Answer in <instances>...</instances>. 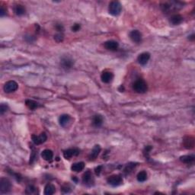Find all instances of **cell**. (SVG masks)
<instances>
[{
	"mask_svg": "<svg viewBox=\"0 0 195 195\" xmlns=\"http://www.w3.org/2000/svg\"><path fill=\"white\" fill-rule=\"evenodd\" d=\"M184 3L180 1H167V2H163L160 4V8L162 11L164 13L169 14V13L173 12L178 11L184 7Z\"/></svg>",
	"mask_w": 195,
	"mask_h": 195,
	"instance_id": "6da1fadb",
	"label": "cell"
},
{
	"mask_svg": "<svg viewBox=\"0 0 195 195\" xmlns=\"http://www.w3.org/2000/svg\"><path fill=\"white\" fill-rule=\"evenodd\" d=\"M133 89L136 92L143 94L148 89L147 83L142 79H138L133 83Z\"/></svg>",
	"mask_w": 195,
	"mask_h": 195,
	"instance_id": "7a4b0ae2",
	"label": "cell"
},
{
	"mask_svg": "<svg viewBox=\"0 0 195 195\" xmlns=\"http://www.w3.org/2000/svg\"><path fill=\"white\" fill-rule=\"evenodd\" d=\"M122 5L118 1H112L108 5V12L111 15L118 16L121 14Z\"/></svg>",
	"mask_w": 195,
	"mask_h": 195,
	"instance_id": "3957f363",
	"label": "cell"
},
{
	"mask_svg": "<svg viewBox=\"0 0 195 195\" xmlns=\"http://www.w3.org/2000/svg\"><path fill=\"white\" fill-rule=\"evenodd\" d=\"M12 183L8 178H2L0 179V193L4 194V193H8L11 191Z\"/></svg>",
	"mask_w": 195,
	"mask_h": 195,
	"instance_id": "277c9868",
	"label": "cell"
},
{
	"mask_svg": "<svg viewBox=\"0 0 195 195\" xmlns=\"http://www.w3.org/2000/svg\"><path fill=\"white\" fill-rule=\"evenodd\" d=\"M108 183L112 187H118L123 184V178L120 175H113L108 177L107 179Z\"/></svg>",
	"mask_w": 195,
	"mask_h": 195,
	"instance_id": "5b68a950",
	"label": "cell"
},
{
	"mask_svg": "<svg viewBox=\"0 0 195 195\" xmlns=\"http://www.w3.org/2000/svg\"><path fill=\"white\" fill-rule=\"evenodd\" d=\"M82 182L85 185L91 187L94 185V179L93 177L92 173L90 171H86L82 175Z\"/></svg>",
	"mask_w": 195,
	"mask_h": 195,
	"instance_id": "8992f818",
	"label": "cell"
},
{
	"mask_svg": "<svg viewBox=\"0 0 195 195\" xmlns=\"http://www.w3.org/2000/svg\"><path fill=\"white\" fill-rule=\"evenodd\" d=\"M18 88H19V85H18V83L15 82V81H13V80L7 82L4 85V87H3L4 91H5V92L6 93L14 92V91H15Z\"/></svg>",
	"mask_w": 195,
	"mask_h": 195,
	"instance_id": "52a82bcc",
	"label": "cell"
},
{
	"mask_svg": "<svg viewBox=\"0 0 195 195\" xmlns=\"http://www.w3.org/2000/svg\"><path fill=\"white\" fill-rule=\"evenodd\" d=\"M31 139H32L33 142L35 145H40V144L43 143L47 139V136L45 133H41L40 135L37 136V135H32L31 136Z\"/></svg>",
	"mask_w": 195,
	"mask_h": 195,
	"instance_id": "ba28073f",
	"label": "cell"
},
{
	"mask_svg": "<svg viewBox=\"0 0 195 195\" xmlns=\"http://www.w3.org/2000/svg\"><path fill=\"white\" fill-rule=\"evenodd\" d=\"M80 154V150L77 148H71L63 152V157L66 159H70L72 157L77 156Z\"/></svg>",
	"mask_w": 195,
	"mask_h": 195,
	"instance_id": "9c48e42d",
	"label": "cell"
},
{
	"mask_svg": "<svg viewBox=\"0 0 195 195\" xmlns=\"http://www.w3.org/2000/svg\"><path fill=\"white\" fill-rule=\"evenodd\" d=\"M60 65L65 70H70L74 65V61L73 59H71L70 57L68 56H64L61 59L60 61Z\"/></svg>",
	"mask_w": 195,
	"mask_h": 195,
	"instance_id": "30bf717a",
	"label": "cell"
},
{
	"mask_svg": "<svg viewBox=\"0 0 195 195\" xmlns=\"http://www.w3.org/2000/svg\"><path fill=\"white\" fill-rule=\"evenodd\" d=\"M130 38L134 43H139L142 41V34L138 30H133L130 33Z\"/></svg>",
	"mask_w": 195,
	"mask_h": 195,
	"instance_id": "8fae6325",
	"label": "cell"
},
{
	"mask_svg": "<svg viewBox=\"0 0 195 195\" xmlns=\"http://www.w3.org/2000/svg\"><path fill=\"white\" fill-rule=\"evenodd\" d=\"M104 46L108 50H110V51H116L118 49V47H119V43L117 41H115V40H111L104 42Z\"/></svg>",
	"mask_w": 195,
	"mask_h": 195,
	"instance_id": "7c38bea8",
	"label": "cell"
},
{
	"mask_svg": "<svg viewBox=\"0 0 195 195\" xmlns=\"http://www.w3.org/2000/svg\"><path fill=\"white\" fill-rule=\"evenodd\" d=\"M150 59V53L148 52H144V53H140L137 57V61L140 65L144 66L149 62Z\"/></svg>",
	"mask_w": 195,
	"mask_h": 195,
	"instance_id": "4fadbf2b",
	"label": "cell"
},
{
	"mask_svg": "<svg viewBox=\"0 0 195 195\" xmlns=\"http://www.w3.org/2000/svg\"><path fill=\"white\" fill-rule=\"evenodd\" d=\"M101 146L99 145H95L91 150V153L88 155V160L89 161H94L98 158V155L101 152Z\"/></svg>",
	"mask_w": 195,
	"mask_h": 195,
	"instance_id": "5bb4252c",
	"label": "cell"
},
{
	"mask_svg": "<svg viewBox=\"0 0 195 195\" xmlns=\"http://www.w3.org/2000/svg\"><path fill=\"white\" fill-rule=\"evenodd\" d=\"M114 79V74L111 72L104 71L101 73V79L104 83H110Z\"/></svg>",
	"mask_w": 195,
	"mask_h": 195,
	"instance_id": "9a60e30c",
	"label": "cell"
},
{
	"mask_svg": "<svg viewBox=\"0 0 195 195\" xmlns=\"http://www.w3.org/2000/svg\"><path fill=\"white\" fill-rule=\"evenodd\" d=\"M13 11H14L15 14L16 15L22 16L24 15L26 13V9L22 4H15V5L13 6Z\"/></svg>",
	"mask_w": 195,
	"mask_h": 195,
	"instance_id": "2e32d148",
	"label": "cell"
},
{
	"mask_svg": "<svg viewBox=\"0 0 195 195\" xmlns=\"http://www.w3.org/2000/svg\"><path fill=\"white\" fill-rule=\"evenodd\" d=\"M104 122V118H103L102 115H95L93 116L92 118V125L94 127H101Z\"/></svg>",
	"mask_w": 195,
	"mask_h": 195,
	"instance_id": "e0dca14e",
	"label": "cell"
},
{
	"mask_svg": "<svg viewBox=\"0 0 195 195\" xmlns=\"http://www.w3.org/2000/svg\"><path fill=\"white\" fill-rule=\"evenodd\" d=\"M183 17L179 14H175L171 16L169 22L172 25H178L179 24H181L183 22Z\"/></svg>",
	"mask_w": 195,
	"mask_h": 195,
	"instance_id": "ac0fdd59",
	"label": "cell"
},
{
	"mask_svg": "<svg viewBox=\"0 0 195 195\" xmlns=\"http://www.w3.org/2000/svg\"><path fill=\"white\" fill-rule=\"evenodd\" d=\"M71 118L69 115H62L59 118V124L61 127H65L68 125L69 123L70 122Z\"/></svg>",
	"mask_w": 195,
	"mask_h": 195,
	"instance_id": "d6986e66",
	"label": "cell"
},
{
	"mask_svg": "<svg viewBox=\"0 0 195 195\" xmlns=\"http://www.w3.org/2000/svg\"><path fill=\"white\" fill-rule=\"evenodd\" d=\"M41 156L45 161H51L53 158V152L50 149H44L41 152Z\"/></svg>",
	"mask_w": 195,
	"mask_h": 195,
	"instance_id": "ffe728a7",
	"label": "cell"
},
{
	"mask_svg": "<svg viewBox=\"0 0 195 195\" xmlns=\"http://www.w3.org/2000/svg\"><path fill=\"white\" fill-rule=\"evenodd\" d=\"M184 145L186 149H193L194 146V139L192 136H187L184 140Z\"/></svg>",
	"mask_w": 195,
	"mask_h": 195,
	"instance_id": "44dd1931",
	"label": "cell"
},
{
	"mask_svg": "<svg viewBox=\"0 0 195 195\" xmlns=\"http://www.w3.org/2000/svg\"><path fill=\"white\" fill-rule=\"evenodd\" d=\"M85 169V163L83 162H76L72 165L71 170L75 172H80Z\"/></svg>",
	"mask_w": 195,
	"mask_h": 195,
	"instance_id": "7402d4cb",
	"label": "cell"
},
{
	"mask_svg": "<svg viewBox=\"0 0 195 195\" xmlns=\"http://www.w3.org/2000/svg\"><path fill=\"white\" fill-rule=\"evenodd\" d=\"M56 192V187L51 183H48L46 184L44 187V194L45 195H52Z\"/></svg>",
	"mask_w": 195,
	"mask_h": 195,
	"instance_id": "603a6c76",
	"label": "cell"
},
{
	"mask_svg": "<svg viewBox=\"0 0 195 195\" xmlns=\"http://www.w3.org/2000/svg\"><path fill=\"white\" fill-rule=\"evenodd\" d=\"M180 160H181V162H182L185 163V164H192V163L194 162L195 157L194 156L186 155L180 157Z\"/></svg>",
	"mask_w": 195,
	"mask_h": 195,
	"instance_id": "cb8c5ba5",
	"label": "cell"
},
{
	"mask_svg": "<svg viewBox=\"0 0 195 195\" xmlns=\"http://www.w3.org/2000/svg\"><path fill=\"white\" fill-rule=\"evenodd\" d=\"M25 104H26V106L30 109V110H32V111L35 110V109H37V108H39L40 106L37 101H34V100H31V99L26 100Z\"/></svg>",
	"mask_w": 195,
	"mask_h": 195,
	"instance_id": "d4e9b609",
	"label": "cell"
},
{
	"mask_svg": "<svg viewBox=\"0 0 195 195\" xmlns=\"http://www.w3.org/2000/svg\"><path fill=\"white\" fill-rule=\"evenodd\" d=\"M25 193L26 194L29 195H36L38 193V190H37V187H34V185H30L27 186L26 190H25Z\"/></svg>",
	"mask_w": 195,
	"mask_h": 195,
	"instance_id": "484cf974",
	"label": "cell"
},
{
	"mask_svg": "<svg viewBox=\"0 0 195 195\" xmlns=\"http://www.w3.org/2000/svg\"><path fill=\"white\" fill-rule=\"evenodd\" d=\"M136 179L139 182H144L147 180V173L145 171H142V172H139L136 176Z\"/></svg>",
	"mask_w": 195,
	"mask_h": 195,
	"instance_id": "4316f807",
	"label": "cell"
},
{
	"mask_svg": "<svg viewBox=\"0 0 195 195\" xmlns=\"http://www.w3.org/2000/svg\"><path fill=\"white\" fill-rule=\"evenodd\" d=\"M136 165L135 164V163H129V164H127L124 170V173H125L126 175H127V174H130V172H132V171L133 170V169L136 167Z\"/></svg>",
	"mask_w": 195,
	"mask_h": 195,
	"instance_id": "83f0119b",
	"label": "cell"
},
{
	"mask_svg": "<svg viewBox=\"0 0 195 195\" xmlns=\"http://www.w3.org/2000/svg\"><path fill=\"white\" fill-rule=\"evenodd\" d=\"M152 149V147L151 145H147V146H145V149H143V155L145 158H148L149 156V153H150L151 150Z\"/></svg>",
	"mask_w": 195,
	"mask_h": 195,
	"instance_id": "f1b7e54d",
	"label": "cell"
},
{
	"mask_svg": "<svg viewBox=\"0 0 195 195\" xmlns=\"http://www.w3.org/2000/svg\"><path fill=\"white\" fill-rule=\"evenodd\" d=\"M64 39V35L63 33H58V34H55L54 35V40H56L57 43H60Z\"/></svg>",
	"mask_w": 195,
	"mask_h": 195,
	"instance_id": "f546056e",
	"label": "cell"
},
{
	"mask_svg": "<svg viewBox=\"0 0 195 195\" xmlns=\"http://www.w3.org/2000/svg\"><path fill=\"white\" fill-rule=\"evenodd\" d=\"M8 109H9V107L7 104H1V106H0V114L2 115L5 112H6L7 111H8Z\"/></svg>",
	"mask_w": 195,
	"mask_h": 195,
	"instance_id": "4dcf8cb0",
	"label": "cell"
},
{
	"mask_svg": "<svg viewBox=\"0 0 195 195\" xmlns=\"http://www.w3.org/2000/svg\"><path fill=\"white\" fill-rule=\"evenodd\" d=\"M37 153L35 152V151L33 150L32 152H31V157H30V163L32 164V163L34 162V160L37 159Z\"/></svg>",
	"mask_w": 195,
	"mask_h": 195,
	"instance_id": "1f68e13d",
	"label": "cell"
},
{
	"mask_svg": "<svg viewBox=\"0 0 195 195\" xmlns=\"http://www.w3.org/2000/svg\"><path fill=\"white\" fill-rule=\"evenodd\" d=\"M55 28H56V30L59 33H63L64 31V27L62 24H56V25H55Z\"/></svg>",
	"mask_w": 195,
	"mask_h": 195,
	"instance_id": "d6a6232c",
	"label": "cell"
},
{
	"mask_svg": "<svg viewBox=\"0 0 195 195\" xmlns=\"http://www.w3.org/2000/svg\"><path fill=\"white\" fill-rule=\"evenodd\" d=\"M61 190H62L63 193H70V192L71 191V187L69 185H63L61 187Z\"/></svg>",
	"mask_w": 195,
	"mask_h": 195,
	"instance_id": "836d02e7",
	"label": "cell"
},
{
	"mask_svg": "<svg viewBox=\"0 0 195 195\" xmlns=\"http://www.w3.org/2000/svg\"><path fill=\"white\" fill-rule=\"evenodd\" d=\"M25 40H26V41L28 42V43H32V42H34V40H35V37L31 35L25 36Z\"/></svg>",
	"mask_w": 195,
	"mask_h": 195,
	"instance_id": "e575fe53",
	"label": "cell"
},
{
	"mask_svg": "<svg viewBox=\"0 0 195 195\" xmlns=\"http://www.w3.org/2000/svg\"><path fill=\"white\" fill-rule=\"evenodd\" d=\"M81 28V25L79 24H75L73 25V26L72 27V31H74V32H76V31H79Z\"/></svg>",
	"mask_w": 195,
	"mask_h": 195,
	"instance_id": "d590c367",
	"label": "cell"
},
{
	"mask_svg": "<svg viewBox=\"0 0 195 195\" xmlns=\"http://www.w3.org/2000/svg\"><path fill=\"white\" fill-rule=\"evenodd\" d=\"M102 168H103V166H98L97 168H95V169H94L95 174L98 175H98H100V174H101V172L102 171Z\"/></svg>",
	"mask_w": 195,
	"mask_h": 195,
	"instance_id": "8d00e7d4",
	"label": "cell"
},
{
	"mask_svg": "<svg viewBox=\"0 0 195 195\" xmlns=\"http://www.w3.org/2000/svg\"><path fill=\"white\" fill-rule=\"evenodd\" d=\"M7 10L4 8L3 6H1V9H0V16L1 17H4L6 15Z\"/></svg>",
	"mask_w": 195,
	"mask_h": 195,
	"instance_id": "74e56055",
	"label": "cell"
},
{
	"mask_svg": "<svg viewBox=\"0 0 195 195\" xmlns=\"http://www.w3.org/2000/svg\"><path fill=\"white\" fill-rule=\"evenodd\" d=\"M194 38H195V37H194V34H191V35H190L189 36V37H188V39L189 40H194Z\"/></svg>",
	"mask_w": 195,
	"mask_h": 195,
	"instance_id": "f35d334b",
	"label": "cell"
},
{
	"mask_svg": "<svg viewBox=\"0 0 195 195\" xmlns=\"http://www.w3.org/2000/svg\"><path fill=\"white\" fill-rule=\"evenodd\" d=\"M119 91H121V92H123V91H124V87L123 86V85H121V86H120V88H119Z\"/></svg>",
	"mask_w": 195,
	"mask_h": 195,
	"instance_id": "ab89813d",
	"label": "cell"
},
{
	"mask_svg": "<svg viewBox=\"0 0 195 195\" xmlns=\"http://www.w3.org/2000/svg\"><path fill=\"white\" fill-rule=\"evenodd\" d=\"M72 179H73V181H74L76 183L78 182V178H76V176H73V178H72Z\"/></svg>",
	"mask_w": 195,
	"mask_h": 195,
	"instance_id": "60d3db41",
	"label": "cell"
}]
</instances>
